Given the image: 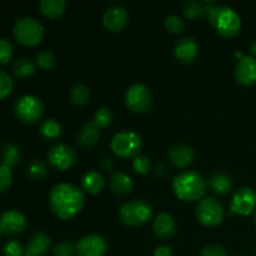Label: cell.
I'll list each match as a JSON object with an SVG mask.
<instances>
[{
  "instance_id": "cell-34",
  "label": "cell",
  "mask_w": 256,
  "mask_h": 256,
  "mask_svg": "<svg viewBox=\"0 0 256 256\" xmlns=\"http://www.w3.org/2000/svg\"><path fill=\"white\" fill-rule=\"evenodd\" d=\"M14 55V46L8 39H0V64H8Z\"/></svg>"
},
{
  "instance_id": "cell-18",
  "label": "cell",
  "mask_w": 256,
  "mask_h": 256,
  "mask_svg": "<svg viewBox=\"0 0 256 256\" xmlns=\"http://www.w3.org/2000/svg\"><path fill=\"white\" fill-rule=\"evenodd\" d=\"M169 159L176 168L185 169L194 162L195 152L189 145H175L169 150Z\"/></svg>"
},
{
  "instance_id": "cell-23",
  "label": "cell",
  "mask_w": 256,
  "mask_h": 256,
  "mask_svg": "<svg viewBox=\"0 0 256 256\" xmlns=\"http://www.w3.org/2000/svg\"><path fill=\"white\" fill-rule=\"evenodd\" d=\"M209 188L218 195H226L232 190V180L226 174L216 172L209 180Z\"/></svg>"
},
{
  "instance_id": "cell-10",
  "label": "cell",
  "mask_w": 256,
  "mask_h": 256,
  "mask_svg": "<svg viewBox=\"0 0 256 256\" xmlns=\"http://www.w3.org/2000/svg\"><path fill=\"white\" fill-rule=\"evenodd\" d=\"M232 214L248 216L256 210V192L252 188H240L234 192L230 202Z\"/></svg>"
},
{
  "instance_id": "cell-28",
  "label": "cell",
  "mask_w": 256,
  "mask_h": 256,
  "mask_svg": "<svg viewBox=\"0 0 256 256\" xmlns=\"http://www.w3.org/2000/svg\"><path fill=\"white\" fill-rule=\"evenodd\" d=\"M182 12L185 16L190 20H196L205 15V4L198 0H192V2H186L182 8Z\"/></svg>"
},
{
  "instance_id": "cell-37",
  "label": "cell",
  "mask_w": 256,
  "mask_h": 256,
  "mask_svg": "<svg viewBox=\"0 0 256 256\" xmlns=\"http://www.w3.org/2000/svg\"><path fill=\"white\" fill-rule=\"evenodd\" d=\"M132 168H134V170L138 174L145 175L150 172V169H152V162H150V159L148 156H142V155H139V156L135 158L134 162H132Z\"/></svg>"
},
{
  "instance_id": "cell-15",
  "label": "cell",
  "mask_w": 256,
  "mask_h": 256,
  "mask_svg": "<svg viewBox=\"0 0 256 256\" xmlns=\"http://www.w3.org/2000/svg\"><path fill=\"white\" fill-rule=\"evenodd\" d=\"M235 79L242 85H252L256 82V58L246 55L239 60L235 66Z\"/></svg>"
},
{
  "instance_id": "cell-25",
  "label": "cell",
  "mask_w": 256,
  "mask_h": 256,
  "mask_svg": "<svg viewBox=\"0 0 256 256\" xmlns=\"http://www.w3.org/2000/svg\"><path fill=\"white\" fill-rule=\"evenodd\" d=\"M20 160H22V152H20L19 148L15 144H12V142H6L2 146V165L12 170L14 168H16L19 165Z\"/></svg>"
},
{
  "instance_id": "cell-30",
  "label": "cell",
  "mask_w": 256,
  "mask_h": 256,
  "mask_svg": "<svg viewBox=\"0 0 256 256\" xmlns=\"http://www.w3.org/2000/svg\"><path fill=\"white\" fill-rule=\"evenodd\" d=\"M48 168L44 162L40 160H34L28 166V176L32 180H40L46 176Z\"/></svg>"
},
{
  "instance_id": "cell-12",
  "label": "cell",
  "mask_w": 256,
  "mask_h": 256,
  "mask_svg": "<svg viewBox=\"0 0 256 256\" xmlns=\"http://www.w3.org/2000/svg\"><path fill=\"white\" fill-rule=\"evenodd\" d=\"M26 226V216L19 210L10 209L0 215V234L14 236L24 232Z\"/></svg>"
},
{
  "instance_id": "cell-42",
  "label": "cell",
  "mask_w": 256,
  "mask_h": 256,
  "mask_svg": "<svg viewBox=\"0 0 256 256\" xmlns=\"http://www.w3.org/2000/svg\"><path fill=\"white\" fill-rule=\"evenodd\" d=\"M154 256H174V252L170 246H159L155 249Z\"/></svg>"
},
{
  "instance_id": "cell-39",
  "label": "cell",
  "mask_w": 256,
  "mask_h": 256,
  "mask_svg": "<svg viewBox=\"0 0 256 256\" xmlns=\"http://www.w3.org/2000/svg\"><path fill=\"white\" fill-rule=\"evenodd\" d=\"M76 252V248L70 242H60L52 250L54 256H74Z\"/></svg>"
},
{
  "instance_id": "cell-22",
  "label": "cell",
  "mask_w": 256,
  "mask_h": 256,
  "mask_svg": "<svg viewBox=\"0 0 256 256\" xmlns=\"http://www.w3.org/2000/svg\"><path fill=\"white\" fill-rule=\"evenodd\" d=\"M82 186L84 192H86L90 195H96L102 192V190L105 186V180L102 175L99 172H88L82 179Z\"/></svg>"
},
{
  "instance_id": "cell-33",
  "label": "cell",
  "mask_w": 256,
  "mask_h": 256,
  "mask_svg": "<svg viewBox=\"0 0 256 256\" xmlns=\"http://www.w3.org/2000/svg\"><path fill=\"white\" fill-rule=\"evenodd\" d=\"M14 89V82L4 70H0V100L5 99Z\"/></svg>"
},
{
  "instance_id": "cell-26",
  "label": "cell",
  "mask_w": 256,
  "mask_h": 256,
  "mask_svg": "<svg viewBox=\"0 0 256 256\" xmlns=\"http://www.w3.org/2000/svg\"><path fill=\"white\" fill-rule=\"evenodd\" d=\"M40 134L45 139H58L62 134V126L58 120L48 119L40 125Z\"/></svg>"
},
{
  "instance_id": "cell-3",
  "label": "cell",
  "mask_w": 256,
  "mask_h": 256,
  "mask_svg": "<svg viewBox=\"0 0 256 256\" xmlns=\"http://www.w3.org/2000/svg\"><path fill=\"white\" fill-rule=\"evenodd\" d=\"M206 188L205 178L195 170L180 172L172 182L175 195L182 202H200L204 199Z\"/></svg>"
},
{
  "instance_id": "cell-46",
  "label": "cell",
  "mask_w": 256,
  "mask_h": 256,
  "mask_svg": "<svg viewBox=\"0 0 256 256\" xmlns=\"http://www.w3.org/2000/svg\"><path fill=\"white\" fill-rule=\"evenodd\" d=\"M255 254H256V248H255Z\"/></svg>"
},
{
  "instance_id": "cell-41",
  "label": "cell",
  "mask_w": 256,
  "mask_h": 256,
  "mask_svg": "<svg viewBox=\"0 0 256 256\" xmlns=\"http://www.w3.org/2000/svg\"><path fill=\"white\" fill-rule=\"evenodd\" d=\"M100 165H102V168H104L106 172H112L115 168V162L112 158L110 156H104L102 160H100Z\"/></svg>"
},
{
  "instance_id": "cell-13",
  "label": "cell",
  "mask_w": 256,
  "mask_h": 256,
  "mask_svg": "<svg viewBox=\"0 0 256 256\" xmlns=\"http://www.w3.org/2000/svg\"><path fill=\"white\" fill-rule=\"evenodd\" d=\"M106 240L98 234L86 235L76 244L78 256H104L106 254Z\"/></svg>"
},
{
  "instance_id": "cell-17",
  "label": "cell",
  "mask_w": 256,
  "mask_h": 256,
  "mask_svg": "<svg viewBox=\"0 0 256 256\" xmlns=\"http://www.w3.org/2000/svg\"><path fill=\"white\" fill-rule=\"evenodd\" d=\"M152 229H154V232L158 236L162 238V239L169 240L176 234V222L170 214L162 212V214L158 215L156 219L154 220Z\"/></svg>"
},
{
  "instance_id": "cell-7",
  "label": "cell",
  "mask_w": 256,
  "mask_h": 256,
  "mask_svg": "<svg viewBox=\"0 0 256 256\" xmlns=\"http://www.w3.org/2000/svg\"><path fill=\"white\" fill-rule=\"evenodd\" d=\"M195 216L204 226L215 228L224 222V206L215 198H204L195 208Z\"/></svg>"
},
{
  "instance_id": "cell-9",
  "label": "cell",
  "mask_w": 256,
  "mask_h": 256,
  "mask_svg": "<svg viewBox=\"0 0 256 256\" xmlns=\"http://www.w3.org/2000/svg\"><path fill=\"white\" fill-rule=\"evenodd\" d=\"M125 102L132 112L144 114L149 112L152 104V92L144 84H134L128 89L125 94Z\"/></svg>"
},
{
  "instance_id": "cell-35",
  "label": "cell",
  "mask_w": 256,
  "mask_h": 256,
  "mask_svg": "<svg viewBox=\"0 0 256 256\" xmlns=\"http://www.w3.org/2000/svg\"><path fill=\"white\" fill-rule=\"evenodd\" d=\"M36 64L42 70H50L54 68L55 65V56L52 52H42L38 54L36 56Z\"/></svg>"
},
{
  "instance_id": "cell-36",
  "label": "cell",
  "mask_w": 256,
  "mask_h": 256,
  "mask_svg": "<svg viewBox=\"0 0 256 256\" xmlns=\"http://www.w3.org/2000/svg\"><path fill=\"white\" fill-rule=\"evenodd\" d=\"M12 184V172L9 168L0 165V194L8 192Z\"/></svg>"
},
{
  "instance_id": "cell-24",
  "label": "cell",
  "mask_w": 256,
  "mask_h": 256,
  "mask_svg": "<svg viewBox=\"0 0 256 256\" xmlns=\"http://www.w3.org/2000/svg\"><path fill=\"white\" fill-rule=\"evenodd\" d=\"M66 6L65 0H42L40 2V10L49 19H58L62 16L66 10Z\"/></svg>"
},
{
  "instance_id": "cell-6",
  "label": "cell",
  "mask_w": 256,
  "mask_h": 256,
  "mask_svg": "<svg viewBox=\"0 0 256 256\" xmlns=\"http://www.w3.org/2000/svg\"><path fill=\"white\" fill-rule=\"evenodd\" d=\"M112 152L122 159H132V158L139 156V152H142V140L138 132L132 130H124L120 132L112 138Z\"/></svg>"
},
{
  "instance_id": "cell-43",
  "label": "cell",
  "mask_w": 256,
  "mask_h": 256,
  "mask_svg": "<svg viewBox=\"0 0 256 256\" xmlns=\"http://www.w3.org/2000/svg\"><path fill=\"white\" fill-rule=\"evenodd\" d=\"M166 166L164 164H158L156 168H155V175L159 176V179L164 178L166 175Z\"/></svg>"
},
{
  "instance_id": "cell-11",
  "label": "cell",
  "mask_w": 256,
  "mask_h": 256,
  "mask_svg": "<svg viewBox=\"0 0 256 256\" xmlns=\"http://www.w3.org/2000/svg\"><path fill=\"white\" fill-rule=\"evenodd\" d=\"M48 160L58 170H68L76 162L78 154L74 148L66 144H58L48 152Z\"/></svg>"
},
{
  "instance_id": "cell-19",
  "label": "cell",
  "mask_w": 256,
  "mask_h": 256,
  "mask_svg": "<svg viewBox=\"0 0 256 256\" xmlns=\"http://www.w3.org/2000/svg\"><path fill=\"white\" fill-rule=\"evenodd\" d=\"M52 239L45 232H35L25 246V256H42L48 252Z\"/></svg>"
},
{
  "instance_id": "cell-1",
  "label": "cell",
  "mask_w": 256,
  "mask_h": 256,
  "mask_svg": "<svg viewBox=\"0 0 256 256\" xmlns=\"http://www.w3.org/2000/svg\"><path fill=\"white\" fill-rule=\"evenodd\" d=\"M49 205L52 212L60 219H72L85 205L84 190L69 182L55 185L50 192Z\"/></svg>"
},
{
  "instance_id": "cell-21",
  "label": "cell",
  "mask_w": 256,
  "mask_h": 256,
  "mask_svg": "<svg viewBox=\"0 0 256 256\" xmlns=\"http://www.w3.org/2000/svg\"><path fill=\"white\" fill-rule=\"evenodd\" d=\"M100 128L94 122H89L78 132V142L84 148L94 146L100 139Z\"/></svg>"
},
{
  "instance_id": "cell-31",
  "label": "cell",
  "mask_w": 256,
  "mask_h": 256,
  "mask_svg": "<svg viewBox=\"0 0 256 256\" xmlns=\"http://www.w3.org/2000/svg\"><path fill=\"white\" fill-rule=\"evenodd\" d=\"M92 122H94L100 129L108 128L109 125L112 124V122H114V112L110 109H108V108H102V109H99L95 112L94 120H92Z\"/></svg>"
},
{
  "instance_id": "cell-5",
  "label": "cell",
  "mask_w": 256,
  "mask_h": 256,
  "mask_svg": "<svg viewBox=\"0 0 256 256\" xmlns=\"http://www.w3.org/2000/svg\"><path fill=\"white\" fill-rule=\"evenodd\" d=\"M119 218L126 226L135 228L144 225L152 218V208L144 200L125 202L119 209Z\"/></svg>"
},
{
  "instance_id": "cell-14",
  "label": "cell",
  "mask_w": 256,
  "mask_h": 256,
  "mask_svg": "<svg viewBox=\"0 0 256 256\" xmlns=\"http://www.w3.org/2000/svg\"><path fill=\"white\" fill-rule=\"evenodd\" d=\"M129 22V12L122 5H112L108 8L102 15V24L109 32H118L126 28Z\"/></svg>"
},
{
  "instance_id": "cell-38",
  "label": "cell",
  "mask_w": 256,
  "mask_h": 256,
  "mask_svg": "<svg viewBox=\"0 0 256 256\" xmlns=\"http://www.w3.org/2000/svg\"><path fill=\"white\" fill-rule=\"evenodd\" d=\"M5 256H25V248L16 240L9 242L4 246Z\"/></svg>"
},
{
  "instance_id": "cell-20",
  "label": "cell",
  "mask_w": 256,
  "mask_h": 256,
  "mask_svg": "<svg viewBox=\"0 0 256 256\" xmlns=\"http://www.w3.org/2000/svg\"><path fill=\"white\" fill-rule=\"evenodd\" d=\"M134 182L132 176L124 172H116L110 179V188L119 196H126L134 190Z\"/></svg>"
},
{
  "instance_id": "cell-47",
  "label": "cell",
  "mask_w": 256,
  "mask_h": 256,
  "mask_svg": "<svg viewBox=\"0 0 256 256\" xmlns=\"http://www.w3.org/2000/svg\"><path fill=\"white\" fill-rule=\"evenodd\" d=\"M239 256H244V255H239Z\"/></svg>"
},
{
  "instance_id": "cell-29",
  "label": "cell",
  "mask_w": 256,
  "mask_h": 256,
  "mask_svg": "<svg viewBox=\"0 0 256 256\" xmlns=\"http://www.w3.org/2000/svg\"><path fill=\"white\" fill-rule=\"evenodd\" d=\"M70 100L75 105H85L90 100L89 88L82 84H78L70 90Z\"/></svg>"
},
{
  "instance_id": "cell-8",
  "label": "cell",
  "mask_w": 256,
  "mask_h": 256,
  "mask_svg": "<svg viewBox=\"0 0 256 256\" xmlns=\"http://www.w3.org/2000/svg\"><path fill=\"white\" fill-rule=\"evenodd\" d=\"M45 106L42 100L35 95L26 94L19 98L14 105V112L20 122L25 124H35L42 118Z\"/></svg>"
},
{
  "instance_id": "cell-45",
  "label": "cell",
  "mask_w": 256,
  "mask_h": 256,
  "mask_svg": "<svg viewBox=\"0 0 256 256\" xmlns=\"http://www.w3.org/2000/svg\"><path fill=\"white\" fill-rule=\"evenodd\" d=\"M255 225H256V212H255Z\"/></svg>"
},
{
  "instance_id": "cell-4",
  "label": "cell",
  "mask_w": 256,
  "mask_h": 256,
  "mask_svg": "<svg viewBox=\"0 0 256 256\" xmlns=\"http://www.w3.org/2000/svg\"><path fill=\"white\" fill-rule=\"evenodd\" d=\"M45 30L39 20L30 16L20 18L14 25V36L24 46H36L44 39Z\"/></svg>"
},
{
  "instance_id": "cell-16",
  "label": "cell",
  "mask_w": 256,
  "mask_h": 256,
  "mask_svg": "<svg viewBox=\"0 0 256 256\" xmlns=\"http://www.w3.org/2000/svg\"><path fill=\"white\" fill-rule=\"evenodd\" d=\"M175 58L184 64H192L199 54V44L192 36H185L180 39L175 45Z\"/></svg>"
},
{
  "instance_id": "cell-44",
  "label": "cell",
  "mask_w": 256,
  "mask_h": 256,
  "mask_svg": "<svg viewBox=\"0 0 256 256\" xmlns=\"http://www.w3.org/2000/svg\"><path fill=\"white\" fill-rule=\"evenodd\" d=\"M250 52H252V54L256 58V40H254V42H252V46H250Z\"/></svg>"
},
{
  "instance_id": "cell-40",
  "label": "cell",
  "mask_w": 256,
  "mask_h": 256,
  "mask_svg": "<svg viewBox=\"0 0 256 256\" xmlns=\"http://www.w3.org/2000/svg\"><path fill=\"white\" fill-rule=\"evenodd\" d=\"M200 256H229L225 248L220 245H208L204 248Z\"/></svg>"
},
{
  "instance_id": "cell-32",
  "label": "cell",
  "mask_w": 256,
  "mask_h": 256,
  "mask_svg": "<svg viewBox=\"0 0 256 256\" xmlns=\"http://www.w3.org/2000/svg\"><path fill=\"white\" fill-rule=\"evenodd\" d=\"M165 28H166L170 32L180 34V32H182L186 29V22H185V20H182V18H180L179 15L172 14L169 15V16H166V19H165Z\"/></svg>"
},
{
  "instance_id": "cell-2",
  "label": "cell",
  "mask_w": 256,
  "mask_h": 256,
  "mask_svg": "<svg viewBox=\"0 0 256 256\" xmlns=\"http://www.w3.org/2000/svg\"><path fill=\"white\" fill-rule=\"evenodd\" d=\"M205 15L222 36L234 38L242 30V18L228 5L209 2V5H205Z\"/></svg>"
},
{
  "instance_id": "cell-27",
  "label": "cell",
  "mask_w": 256,
  "mask_h": 256,
  "mask_svg": "<svg viewBox=\"0 0 256 256\" xmlns=\"http://www.w3.org/2000/svg\"><path fill=\"white\" fill-rule=\"evenodd\" d=\"M35 69H36V65L29 58H22L19 59L14 65V75L18 79H25V78H29L30 75L34 74Z\"/></svg>"
}]
</instances>
